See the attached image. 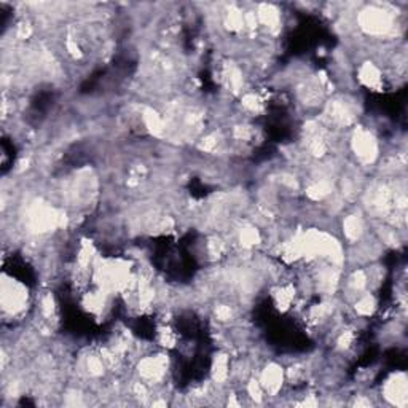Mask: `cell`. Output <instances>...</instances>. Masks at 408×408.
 Here are the masks:
<instances>
[{"label": "cell", "instance_id": "cell-1", "mask_svg": "<svg viewBox=\"0 0 408 408\" xmlns=\"http://www.w3.org/2000/svg\"><path fill=\"white\" fill-rule=\"evenodd\" d=\"M383 392H385L386 399H389L392 404L404 407L407 404V378L404 373L392 375L391 380L386 381Z\"/></svg>", "mask_w": 408, "mask_h": 408}]
</instances>
